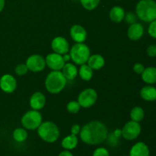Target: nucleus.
<instances>
[{
	"instance_id": "f257e3e1",
	"label": "nucleus",
	"mask_w": 156,
	"mask_h": 156,
	"mask_svg": "<svg viewBox=\"0 0 156 156\" xmlns=\"http://www.w3.org/2000/svg\"><path fill=\"white\" fill-rule=\"evenodd\" d=\"M79 135L84 143L90 146H95L106 140L108 130L105 123L98 120H94L82 126Z\"/></svg>"
},
{
	"instance_id": "f03ea898",
	"label": "nucleus",
	"mask_w": 156,
	"mask_h": 156,
	"mask_svg": "<svg viewBox=\"0 0 156 156\" xmlns=\"http://www.w3.org/2000/svg\"><path fill=\"white\" fill-rule=\"evenodd\" d=\"M137 17L145 22L156 19V2L155 0H140L136 6Z\"/></svg>"
},
{
	"instance_id": "7ed1b4c3",
	"label": "nucleus",
	"mask_w": 156,
	"mask_h": 156,
	"mask_svg": "<svg viewBox=\"0 0 156 156\" xmlns=\"http://www.w3.org/2000/svg\"><path fill=\"white\" fill-rule=\"evenodd\" d=\"M66 81L67 79L62 72L53 70V72H50L46 78V89L51 94H58L65 88Z\"/></svg>"
},
{
	"instance_id": "20e7f679",
	"label": "nucleus",
	"mask_w": 156,
	"mask_h": 156,
	"mask_svg": "<svg viewBox=\"0 0 156 156\" xmlns=\"http://www.w3.org/2000/svg\"><path fill=\"white\" fill-rule=\"evenodd\" d=\"M37 133L39 136L48 143H53L57 141L60 134L58 126L50 121L41 123L37 128Z\"/></svg>"
},
{
	"instance_id": "39448f33",
	"label": "nucleus",
	"mask_w": 156,
	"mask_h": 156,
	"mask_svg": "<svg viewBox=\"0 0 156 156\" xmlns=\"http://www.w3.org/2000/svg\"><path fill=\"white\" fill-rule=\"evenodd\" d=\"M70 56L77 65L85 64L90 57L89 47L84 43H76L70 50Z\"/></svg>"
},
{
	"instance_id": "423d86ee",
	"label": "nucleus",
	"mask_w": 156,
	"mask_h": 156,
	"mask_svg": "<svg viewBox=\"0 0 156 156\" xmlns=\"http://www.w3.org/2000/svg\"><path fill=\"white\" fill-rule=\"evenodd\" d=\"M42 123V115L38 111L32 110L27 111L23 115L21 118V124L25 129H37Z\"/></svg>"
},
{
	"instance_id": "0eeeda50",
	"label": "nucleus",
	"mask_w": 156,
	"mask_h": 156,
	"mask_svg": "<svg viewBox=\"0 0 156 156\" xmlns=\"http://www.w3.org/2000/svg\"><path fill=\"white\" fill-rule=\"evenodd\" d=\"M98 93L94 88H86L79 94L78 97V102L81 107L88 108L93 106L97 101Z\"/></svg>"
},
{
	"instance_id": "6e6552de",
	"label": "nucleus",
	"mask_w": 156,
	"mask_h": 156,
	"mask_svg": "<svg viewBox=\"0 0 156 156\" xmlns=\"http://www.w3.org/2000/svg\"><path fill=\"white\" fill-rule=\"evenodd\" d=\"M141 126L140 123L136 121H129L126 123L122 129V136L126 140H133L141 133Z\"/></svg>"
},
{
	"instance_id": "1a4fd4ad",
	"label": "nucleus",
	"mask_w": 156,
	"mask_h": 156,
	"mask_svg": "<svg viewBox=\"0 0 156 156\" xmlns=\"http://www.w3.org/2000/svg\"><path fill=\"white\" fill-rule=\"evenodd\" d=\"M26 65L29 70L34 73H38L44 69L46 64V60L41 55H32L27 58L26 61Z\"/></svg>"
},
{
	"instance_id": "9d476101",
	"label": "nucleus",
	"mask_w": 156,
	"mask_h": 156,
	"mask_svg": "<svg viewBox=\"0 0 156 156\" xmlns=\"http://www.w3.org/2000/svg\"><path fill=\"white\" fill-rule=\"evenodd\" d=\"M45 60L47 66L55 71H59L60 69H62L64 65L66 64L62 55L56 53H50L47 55Z\"/></svg>"
},
{
	"instance_id": "9b49d317",
	"label": "nucleus",
	"mask_w": 156,
	"mask_h": 156,
	"mask_svg": "<svg viewBox=\"0 0 156 156\" xmlns=\"http://www.w3.org/2000/svg\"><path fill=\"white\" fill-rule=\"evenodd\" d=\"M16 88L17 81L13 76L5 74L0 78V88L4 92L11 94L15 91Z\"/></svg>"
},
{
	"instance_id": "f8f14e48",
	"label": "nucleus",
	"mask_w": 156,
	"mask_h": 156,
	"mask_svg": "<svg viewBox=\"0 0 156 156\" xmlns=\"http://www.w3.org/2000/svg\"><path fill=\"white\" fill-rule=\"evenodd\" d=\"M51 47L53 52L60 55L68 53L69 50V44L66 39L62 37H56L52 41Z\"/></svg>"
},
{
	"instance_id": "ddd939ff",
	"label": "nucleus",
	"mask_w": 156,
	"mask_h": 156,
	"mask_svg": "<svg viewBox=\"0 0 156 156\" xmlns=\"http://www.w3.org/2000/svg\"><path fill=\"white\" fill-rule=\"evenodd\" d=\"M70 36L76 43H84L87 38V32L82 26L73 25L70 28Z\"/></svg>"
},
{
	"instance_id": "4468645a",
	"label": "nucleus",
	"mask_w": 156,
	"mask_h": 156,
	"mask_svg": "<svg viewBox=\"0 0 156 156\" xmlns=\"http://www.w3.org/2000/svg\"><path fill=\"white\" fill-rule=\"evenodd\" d=\"M143 34H144V27L140 23L135 22L131 24L127 30L128 37L133 41L140 40L143 36Z\"/></svg>"
},
{
	"instance_id": "2eb2a0df",
	"label": "nucleus",
	"mask_w": 156,
	"mask_h": 156,
	"mask_svg": "<svg viewBox=\"0 0 156 156\" xmlns=\"http://www.w3.org/2000/svg\"><path fill=\"white\" fill-rule=\"evenodd\" d=\"M46 103V98L43 93L37 91L34 93L30 98V105L31 108L35 111L41 110Z\"/></svg>"
},
{
	"instance_id": "dca6fc26",
	"label": "nucleus",
	"mask_w": 156,
	"mask_h": 156,
	"mask_svg": "<svg viewBox=\"0 0 156 156\" xmlns=\"http://www.w3.org/2000/svg\"><path fill=\"white\" fill-rule=\"evenodd\" d=\"M150 152L147 145L143 142L134 144L129 151V156H149Z\"/></svg>"
},
{
	"instance_id": "f3484780",
	"label": "nucleus",
	"mask_w": 156,
	"mask_h": 156,
	"mask_svg": "<svg viewBox=\"0 0 156 156\" xmlns=\"http://www.w3.org/2000/svg\"><path fill=\"white\" fill-rule=\"evenodd\" d=\"M87 62H88V66L90 68H91L92 69L98 70L105 66V60L101 55L94 54L92 56H90Z\"/></svg>"
},
{
	"instance_id": "a211bd4d",
	"label": "nucleus",
	"mask_w": 156,
	"mask_h": 156,
	"mask_svg": "<svg viewBox=\"0 0 156 156\" xmlns=\"http://www.w3.org/2000/svg\"><path fill=\"white\" fill-rule=\"evenodd\" d=\"M110 18L116 23H120L126 17L124 9L120 6H114L110 11Z\"/></svg>"
},
{
	"instance_id": "6ab92c4d",
	"label": "nucleus",
	"mask_w": 156,
	"mask_h": 156,
	"mask_svg": "<svg viewBox=\"0 0 156 156\" xmlns=\"http://www.w3.org/2000/svg\"><path fill=\"white\" fill-rule=\"evenodd\" d=\"M78 143H79L78 137L76 135H73V134H70V135L66 136L61 142V145H62V148L66 150L69 151L76 149V146H78Z\"/></svg>"
},
{
	"instance_id": "aec40b11",
	"label": "nucleus",
	"mask_w": 156,
	"mask_h": 156,
	"mask_svg": "<svg viewBox=\"0 0 156 156\" xmlns=\"http://www.w3.org/2000/svg\"><path fill=\"white\" fill-rule=\"evenodd\" d=\"M140 96L142 98L147 101H153L156 100V88L147 85L143 87L140 91Z\"/></svg>"
},
{
	"instance_id": "412c9836",
	"label": "nucleus",
	"mask_w": 156,
	"mask_h": 156,
	"mask_svg": "<svg viewBox=\"0 0 156 156\" xmlns=\"http://www.w3.org/2000/svg\"><path fill=\"white\" fill-rule=\"evenodd\" d=\"M142 79L147 84L156 83V68L148 67L142 73Z\"/></svg>"
},
{
	"instance_id": "4be33fe9",
	"label": "nucleus",
	"mask_w": 156,
	"mask_h": 156,
	"mask_svg": "<svg viewBox=\"0 0 156 156\" xmlns=\"http://www.w3.org/2000/svg\"><path fill=\"white\" fill-rule=\"evenodd\" d=\"M62 74L66 79L69 80H73L76 78L78 75V69L75 65L72 63H66L62 68Z\"/></svg>"
},
{
	"instance_id": "5701e85b",
	"label": "nucleus",
	"mask_w": 156,
	"mask_h": 156,
	"mask_svg": "<svg viewBox=\"0 0 156 156\" xmlns=\"http://www.w3.org/2000/svg\"><path fill=\"white\" fill-rule=\"evenodd\" d=\"M79 74L82 80L89 81L91 80L93 76V69L90 68L88 65L82 64V65H81L80 69H79Z\"/></svg>"
},
{
	"instance_id": "b1692460",
	"label": "nucleus",
	"mask_w": 156,
	"mask_h": 156,
	"mask_svg": "<svg viewBox=\"0 0 156 156\" xmlns=\"http://www.w3.org/2000/svg\"><path fill=\"white\" fill-rule=\"evenodd\" d=\"M145 116V112L143 109L140 107H135L130 111V118L133 121L140 123L143 120Z\"/></svg>"
},
{
	"instance_id": "393cba45",
	"label": "nucleus",
	"mask_w": 156,
	"mask_h": 156,
	"mask_svg": "<svg viewBox=\"0 0 156 156\" xmlns=\"http://www.w3.org/2000/svg\"><path fill=\"white\" fill-rule=\"evenodd\" d=\"M13 139L18 143H22L24 142L27 138V133L23 128H17L14 130L13 134Z\"/></svg>"
},
{
	"instance_id": "a878e982",
	"label": "nucleus",
	"mask_w": 156,
	"mask_h": 156,
	"mask_svg": "<svg viewBox=\"0 0 156 156\" xmlns=\"http://www.w3.org/2000/svg\"><path fill=\"white\" fill-rule=\"evenodd\" d=\"M80 2L84 9L88 11H91L98 7L99 2H100V0H80Z\"/></svg>"
},
{
	"instance_id": "bb28decb",
	"label": "nucleus",
	"mask_w": 156,
	"mask_h": 156,
	"mask_svg": "<svg viewBox=\"0 0 156 156\" xmlns=\"http://www.w3.org/2000/svg\"><path fill=\"white\" fill-rule=\"evenodd\" d=\"M67 111L70 113V114H75L76 113L79 112L80 111L81 106L79 103L76 101H71L67 105Z\"/></svg>"
},
{
	"instance_id": "cd10ccee",
	"label": "nucleus",
	"mask_w": 156,
	"mask_h": 156,
	"mask_svg": "<svg viewBox=\"0 0 156 156\" xmlns=\"http://www.w3.org/2000/svg\"><path fill=\"white\" fill-rule=\"evenodd\" d=\"M27 71H28V68H27V65L24 63L19 64L15 68V73L18 76H24L27 73Z\"/></svg>"
},
{
	"instance_id": "c85d7f7f",
	"label": "nucleus",
	"mask_w": 156,
	"mask_h": 156,
	"mask_svg": "<svg viewBox=\"0 0 156 156\" xmlns=\"http://www.w3.org/2000/svg\"><path fill=\"white\" fill-rule=\"evenodd\" d=\"M92 156H110V153L106 148L99 147L94 151Z\"/></svg>"
},
{
	"instance_id": "c756f323",
	"label": "nucleus",
	"mask_w": 156,
	"mask_h": 156,
	"mask_svg": "<svg viewBox=\"0 0 156 156\" xmlns=\"http://www.w3.org/2000/svg\"><path fill=\"white\" fill-rule=\"evenodd\" d=\"M148 32H149V34L152 37L156 38V19L150 22L149 29H148Z\"/></svg>"
},
{
	"instance_id": "7c9ffc66",
	"label": "nucleus",
	"mask_w": 156,
	"mask_h": 156,
	"mask_svg": "<svg viewBox=\"0 0 156 156\" xmlns=\"http://www.w3.org/2000/svg\"><path fill=\"white\" fill-rule=\"evenodd\" d=\"M147 54L148 56L151 57H155L156 56V44H152L149 46L147 48Z\"/></svg>"
},
{
	"instance_id": "2f4dec72",
	"label": "nucleus",
	"mask_w": 156,
	"mask_h": 156,
	"mask_svg": "<svg viewBox=\"0 0 156 156\" xmlns=\"http://www.w3.org/2000/svg\"><path fill=\"white\" fill-rule=\"evenodd\" d=\"M145 69L144 66L142 63H136L135 65L133 66V71L135 72L137 74H142L143 73Z\"/></svg>"
},
{
	"instance_id": "473e14b6",
	"label": "nucleus",
	"mask_w": 156,
	"mask_h": 156,
	"mask_svg": "<svg viewBox=\"0 0 156 156\" xmlns=\"http://www.w3.org/2000/svg\"><path fill=\"white\" fill-rule=\"evenodd\" d=\"M81 130L80 126L78 124H75L72 126L71 128V134H73V135L77 136L78 134H79Z\"/></svg>"
},
{
	"instance_id": "72a5a7b5",
	"label": "nucleus",
	"mask_w": 156,
	"mask_h": 156,
	"mask_svg": "<svg viewBox=\"0 0 156 156\" xmlns=\"http://www.w3.org/2000/svg\"><path fill=\"white\" fill-rule=\"evenodd\" d=\"M58 156H74V155H73V154L69 150H66L65 149L64 151L61 152Z\"/></svg>"
},
{
	"instance_id": "f704fd0d",
	"label": "nucleus",
	"mask_w": 156,
	"mask_h": 156,
	"mask_svg": "<svg viewBox=\"0 0 156 156\" xmlns=\"http://www.w3.org/2000/svg\"><path fill=\"white\" fill-rule=\"evenodd\" d=\"M135 15L133 13H129L127 15H126V19L127 20H133V21H135L136 18Z\"/></svg>"
},
{
	"instance_id": "c9c22d12",
	"label": "nucleus",
	"mask_w": 156,
	"mask_h": 156,
	"mask_svg": "<svg viewBox=\"0 0 156 156\" xmlns=\"http://www.w3.org/2000/svg\"><path fill=\"white\" fill-rule=\"evenodd\" d=\"M5 4V0H0V12L4 9Z\"/></svg>"
},
{
	"instance_id": "e433bc0d",
	"label": "nucleus",
	"mask_w": 156,
	"mask_h": 156,
	"mask_svg": "<svg viewBox=\"0 0 156 156\" xmlns=\"http://www.w3.org/2000/svg\"><path fill=\"white\" fill-rule=\"evenodd\" d=\"M62 57H63V59H64V60H65V62H66V61H69L70 59H71V56H70V54H67V53L64 54Z\"/></svg>"
},
{
	"instance_id": "4c0bfd02",
	"label": "nucleus",
	"mask_w": 156,
	"mask_h": 156,
	"mask_svg": "<svg viewBox=\"0 0 156 156\" xmlns=\"http://www.w3.org/2000/svg\"><path fill=\"white\" fill-rule=\"evenodd\" d=\"M155 88H156V87H155Z\"/></svg>"
}]
</instances>
